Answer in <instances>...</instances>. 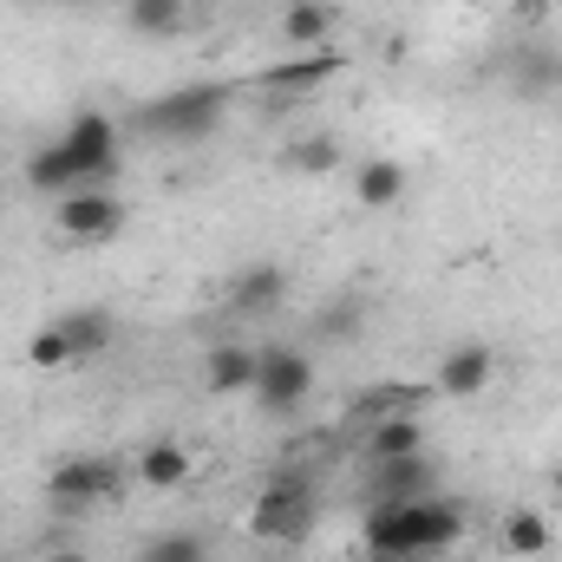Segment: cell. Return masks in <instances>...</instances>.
<instances>
[{
  "label": "cell",
  "instance_id": "cell-1",
  "mask_svg": "<svg viewBox=\"0 0 562 562\" xmlns=\"http://www.w3.org/2000/svg\"><path fill=\"white\" fill-rule=\"evenodd\" d=\"M464 543V504L458 497H373L367 510V562H425Z\"/></svg>",
  "mask_w": 562,
  "mask_h": 562
},
{
  "label": "cell",
  "instance_id": "cell-2",
  "mask_svg": "<svg viewBox=\"0 0 562 562\" xmlns=\"http://www.w3.org/2000/svg\"><path fill=\"white\" fill-rule=\"evenodd\" d=\"M229 112V92L223 86H177L164 99H150L138 112V132L150 138H177V144H203Z\"/></svg>",
  "mask_w": 562,
  "mask_h": 562
},
{
  "label": "cell",
  "instance_id": "cell-3",
  "mask_svg": "<svg viewBox=\"0 0 562 562\" xmlns=\"http://www.w3.org/2000/svg\"><path fill=\"white\" fill-rule=\"evenodd\" d=\"M314 517H321V497H314V484L301 471H276L249 504V530L262 543H301L314 530Z\"/></svg>",
  "mask_w": 562,
  "mask_h": 562
},
{
  "label": "cell",
  "instance_id": "cell-4",
  "mask_svg": "<svg viewBox=\"0 0 562 562\" xmlns=\"http://www.w3.org/2000/svg\"><path fill=\"white\" fill-rule=\"evenodd\" d=\"M125 491V464L119 458H66V464H53V477H46V504L53 510H92V504H105V497H119Z\"/></svg>",
  "mask_w": 562,
  "mask_h": 562
},
{
  "label": "cell",
  "instance_id": "cell-5",
  "mask_svg": "<svg viewBox=\"0 0 562 562\" xmlns=\"http://www.w3.org/2000/svg\"><path fill=\"white\" fill-rule=\"evenodd\" d=\"M53 144L66 150V164L79 170L86 190H105V177L119 170V125H112L105 112H72V125Z\"/></svg>",
  "mask_w": 562,
  "mask_h": 562
},
{
  "label": "cell",
  "instance_id": "cell-6",
  "mask_svg": "<svg viewBox=\"0 0 562 562\" xmlns=\"http://www.w3.org/2000/svg\"><path fill=\"white\" fill-rule=\"evenodd\" d=\"M314 393V360L301 353V347H269L262 353V373H256V406L281 419V413H294L301 400Z\"/></svg>",
  "mask_w": 562,
  "mask_h": 562
},
{
  "label": "cell",
  "instance_id": "cell-7",
  "mask_svg": "<svg viewBox=\"0 0 562 562\" xmlns=\"http://www.w3.org/2000/svg\"><path fill=\"white\" fill-rule=\"evenodd\" d=\"M53 216H59V236H66V243H112L132 210H125L112 190H72V196H59Z\"/></svg>",
  "mask_w": 562,
  "mask_h": 562
},
{
  "label": "cell",
  "instance_id": "cell-8",
  "mask_svg": "<svg viewBox=\"0 0 562 562\" xmlns=\"http://www.w3.org/2000/svg\"><path fill=\"white\" fill-rule=\"evenodd\" d=\"M347 72V53H334V46H314V53H301V59H281L269 72H256V86L269 92V99H301V92H321V86H334Z\"/></svg>",
  "mask_w": 562,
  "mask_h": 562
},
{
  "label": "cell",
  "instance_id": "cell-9",
  "mask_svg": "<svg viewBox=\"0 0 562 562\" xmlns=\"http://www.w3.org/2000/svg\"><path fill=\"white\" fill-rule=\"evenodd\" d=\"M491 373H497V353H491L484 340H464V347H451V353L438 360L431 393H438V400H477V393L491 386Z\"/></svg>",
  "mask_w": 562,
  "mask_h": 562
},
{
  "label": "cell",
  "instance_id": "cell-10",
  "mask_svg": "<svg viewBox=\"0 0 562 562\" xmlns=\"http://www.w3.org/2000/svg\"><path fill=\"white\" fill-rule=\"evenodd\" d=\"M256 373H262V353H249L243 340H216L210 360H203V386L210 393H256Z\"/></svg>",
  "mask_w": 562,
  "mask_h": 562
},
{
  "label": "cell",
  "instance_id": "cell-11",
  "mask_svg": "<svg viewBox=\"0 0 562 562\" xmlns=\"http://www.w3.org/2000/svg\"><path fill=\"white\" fill-rule=\"evenodd\" d=\"M53 327H59V340H66V360H72V367H79V360H92V353H105V347H112V334H119V321H112L105 307H72V314H59Z\"/></svg>",
  "mask_w": 562,
  "mask_h": 562
},
{
  "label": "cell",
  "instance_id": "cell-12",
  "mask_svg": "<svg viewBox=\"0 0 562 562\" xmlns=\"http://www.w3.org/2000/svg\"><path fill=\"white\" fill-rule=\"evenodd\" d=\"M138 484L144 491H183L190 484V451L177 438H150L138 451Z\"/></svg>",
  "mask_w": 562,
  "mask_h": 562
},
{
  "label": "cell",
  "instance_id": "cell-13",
  "mask_svg": "<svg viewBox=\"0 0 562 562\" xmlns=\"http://www.w3.org/2000/svg\"><path fill=\"white\" fill-rule=\"evenodd\" d=\"M281 294H288V276L276 262H256V269L229 276V307L236 314H269V307H281Z\"/></svg>",
  "mask_w": 562,
  "mask_h": 562
},
{
  "label": "cell",
  "instance_id": "cell-14",
  "mask_svg": "<svg viewBox=\"0 0 562 562\" xmlns=\"http://www.w3.org/2000/svg\"><path fill=\"white\" fill-rule=\"evenodd\" d=\"M431 484H438V471H431L425 451H413V458H380L373 464V491L380 497H425Z\"/></svg>",
  "mask_w": 562,
  "mask_h": 562
},
{
  "label": "cell",
  "instance_id": "cell-15",
  "mask_svg": "<svg viewBox=\"0 0 562 562\" xmlns=\"http://www.w3.org/2000/svg\"><path fill=\"white\" fill-rule=\"evenodd\" d=\"M353 196H360L367 210H393V203L406 196V164H393V157H367V164L353 170Z\"/></svg>",
  "mask_w": 562,
  "mask_h": 562
},
{
  "label": "cell",
  "instance_id": "cell-16",
  "mask_svg": "<svg viewBox=\"0 0 562 562\" xmlns=\"http://www.w3.org/2000/svg\"><path fill=\"white\" fill-rule=\"evenodd\" d=\"M334 0H288L281 7V40H294V46H327L334 40Z\"/></svg>",
  "mask_w": 562,
  "mask_h": 562
},
{
  "label": "cell",
  "instance_id": "cell-17",
  "mask_svg": "<svg viewBox=\"0 0 562 562\" xmlns=\"http://www.w3.org/2000/svg\"><path fill=\"white\" fill-rule=\"evenodd\" d=\"M26 190H40V196H53V203H59V196L86 190V183H79V170L66 164V150H59V144H46V150H33V157H26Z\"/></svg>",
  "mask_w": 562,
  "mask_h": 562
},
{
  "label": "cell",
  "instance_id": "cell-18",
  "mask_svg": "<svg viewBox=\"0 0 562 562\" xmlns=\"http://www.w3.org/2000/svg\"><path fill=\"white\" fill-rule=\"evenodd\" d=\"M413 451H425V431H419L413 413L367 425V458H373V464H380V458H413Z\"/></svg>",
  "mask_w": 562,
  "mask_h": 562
},
{
  "label": "cell",
  "instance_id": "cell-19",
  "mask_svg": "<svg viewBox=\"0 0 562 562\" xmlns=\"http://www.w3.org/2000/svg\"><path fill=\"white\" fill-rule=\"evenodd\" d=\"M425 400V386H413V380H380L373 393H360V406H353V419L380 425V419H400V413H413Z\"/></svg>",
  "mask_w": 562,
  "mask_h": 562
},
{
  "label": "cell",
  "instance_id": "cell-20",
  "mask_svg": "<svg viewBox=\"0 0 562 562\" xmlns=\"http://www.w3.org/2000/svg\"><path fill=\"white\" fill-rule=\"evenodd\" d=\"M183 13H190V0H125V26L144 33V40L177 33V26H183Z\"/></svg>",
  "mask_w": 562,
  "mask_h": 562
},
{
  "label": "cell",
  "instance_id": "cell-21",
  "mask_svg": "<svg viewBox=\"0 0 562 562\" xmlns=\"http://www.w3.org/2000/svg\"><path fill=\"white\" fill-rule=\"evenodd\" d=\"M504 550H510L517 562L543 557V550H550V524H543V510H510V517H504Z\"/></svg>",
  "mask_w": 562,
  "mask_h": 562
},
{
  "label": "cell",
  "instance_id": "cell-22",
  "mask_svg": "<svg viewBox=\"0 0 562 562\" xmlns=\"http://www.w3.org/2000/svg\"><path fill=\"white\" fill-rule=\"evenodd\" d=\"M288 170H301V177H327V170H340V138L288 144Z\"/></svg>",
  "mask_w": 562,
  "mask_h": 562
},
{
  "label": "cell",
  "instance_id": "cell-23",
  "mask_svg": "<svg viewBox=\"0 0 562 562\" xmlns=\"http://www.w3.org/2000/svg\"><path fill=\"white\" fill-rule=\"evenodd\" d=\"M144 562H210V543L196 537V530H170V537H157Z\"/></svg>",
  "mask_w": 562,
  "mask_h": 562
},
{
  "label": "cell",
  "instance_id": "cell-24",
  "mask_svg": "<svg viewBox=\"0 0 562 562\" xmlns=\"http://www.w3.org/2000/svg\"><path fill=\"white\" fill-rule=\"evenodd\" d=\"M46 562H92V557H86V550H53Z\"/></svg>",
  "mask_w": 562,
  "mask_h": 562
},
{
  "label": "cell",
  "instance_id": "cell-25",
  "mask_svg": "<svg viewBox=\"0 0 562 562\" xmlns=\"http://www.w3.org/2000/svg\"><path fill=\"white\" fill-rule=\"evenodd\" d=\"M550 484H557V497H562V464H557V477H550Z\"/></svg>",
  "mask_w": 562,
  "mask_h": 562
}]
</instances>
